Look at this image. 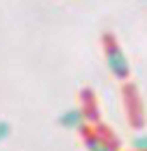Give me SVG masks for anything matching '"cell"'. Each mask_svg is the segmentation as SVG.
<instances>
[{
	"instance_id": "obj_4",
	"label": "cell",
	"mask_w": 147,
	"mask_h": 151,
	"mask_svg": "<svg viewBox=\"0 0 147 151\" xmlns=\"http://www.w3.org/2000/svg\"><path fill=\"white\" fill-rule=\"evenodd\" d=\"M132 149L134 151H147V132L136 134L134 138H132Z\"/></svg>"
},
{
	"instance_id": "obj_2",
	"label": "cell",
	"mask_w": 147,
	"mask_h": 151,
	"mask_svg": "<svg viewBox=\"0 0 147 151\" xmlns=\"http://www.w3.org/2000/svg\"><path fill=\"white\" fill-rule=\"evenodd\" d=\"M85 121H87V116H85L82 108H69V110H65L59 116V123L67 129H82Z\"/></svg>"
},
{
	"instance_id": "obj_5",
	"label": "cell",
	"mask_w": 147,
	"mask_h": 151,
	"mask_svg": "<svg viewBox=\"0 0 147 151\" xmlns=\"http://www.w3.org/2000/svg\"><path fill=\"white\" fill-rule=\"evenodd\" d=\"M9 134H11V125L0 119V142H4L7 138H9Z\"/></svg>"
},
{
	"instance_id": "obj_1",
	"label": "cell",
	"mask_w": 147,
	"mask_h": 151,
	"mask_svg": "<svg viewBox=\"0 0 147 151\" xmlns=\"http://www.w3.org/2000/svg\"><path fill=\"white\" fill-rule=\"evenodd\" d=\"M106 63H108V69L110 73L119 80H125L130 76V63H128V56L125 52L115 43V39H106Z\"/></svg>"
},
{
	"instance_id": "obj_3",
	"label": "cell",
	"mask_w": 147,
	"mask_h": 151,
	"mask_svg": "<svg viewBox=\"0 0 147 151\" xmlns=\"http://www.w3.org/2000/svg\"><path fill=\"white\" fill-rule=\"evenodd\" d=\"M87 149L89 151H115L108 142H104L102 138H93V136L87 138Z\"/></svg>"
}]
</instances>
